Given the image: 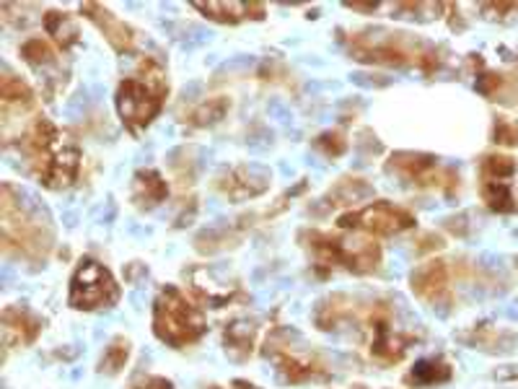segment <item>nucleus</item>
<instances>
[{
  "label": "nucleus",
  "mask_w": 518,
  "mask_h": 389,
  "mask_svg": "<svg viewBox=\"0 0 518 389\" xmlns=\"http://www.w3.org/2000/svg\"><path fill=\"white\" fill-rule=\"evenodd\" d=\"M356 389H363V387H356Z\"/></svg>",
  "instance_id": "obj_29"
},
{
  "label": "nucleus",
  "mask_w": 518,
  "mask_h": 389,
  "mask_svg": "<svg viewBox=\"0 0 518 389\" xmlns=\"http://www.w3.org/2000/svg\"><path fill=\"white\" fill-rule=\"evenodd\" d=\"M198 11H203L205 16L224 23H236L244 19H259L265 13V8L259 3H195Z\"/></svg>",
  "instance_id": "obj_17"
},
{
  "label": "nucleus",
  "mask_w": 518,
  "mask_h": 389,
  "mask_svg": "<svg viewBox=\"0 0 518 389\" xmlns=\"http://www.w3.org/2000/svg\"><path fill=\"white\" fill-rule=\"evenodd\" d=\"M117 298H119V286L114 283L112 273L93 260H83L70 280V306L93 312V309L112 306Z\"/></svg>",
  "instance_id": "obj_8"
},
{
  "label": "nucleus",
  "mask_w": 518,
  "mask_h": 389,
  "mask_svg": "<svg viewBox=\"0 0 518 389\" xmlns=\"http://www.w3.org/2000/svg\"><path fill=\"white\" fill-rule=\"evenodd\" d=\"M309 250L314 252L316 265L342 268L350 273H373L382 262V250L373 239L365 236H332V234H306Z\"/></svg>",
  "instance_id": "obj_4"
},
{
  "label": "nucleus",
  "mask_w": 518,
  "mask_h": 389,
  "mask_svg": "<svg viewBox=\"0 0 518 389\" xmlns=\"http://www.w3.org/2000/svg\"><path fill=\"white\" fill-rule=\"evenodd\" d=\"M23 154L31 164L37 180L49 190L70 187L81 172V154H78L75 143L45 117H37L26 128Z\"/></svg>",
  "instance_id": "obj_1"
},
{
  "label": "nucleus",
  "mask_w": 518,
  "mask_h": 389,
  "mask_svg": "<svg viewBox=\"0 0 518 389\" xmlns=\"http://www.w3.org/2000/svg\"><path fill=\"white\" fill-rule=\"evenodd\" d=\"M389 169L402 174L405 180L417 184H433V187H443V184L459 182L453 180L449 172H438V164L433 156H423V154H394L389 161Z\"/></svg>",
  "instance_id": "obj_11"
},
{
  "label": "nucleus",
  "mask_w": 518,
  "mask_h": 389,
  "mask_svg": "<svg viewBox=\"0 0 518 389\" xmlns=\"http://www.w3.org/2000/svg\"><path fill=\"white\" fill-rule=\"evenodd\" d=\"M42 330V322L23 306H8L3 312V340L8 348L31 343Z\"/></svg>",
  "instance_id": "obj_14"
},
{
  "label": "nucleus",
  "mask_w": 518,
  "mask_h": 389,
  "mask_svg": "<svg viewBox=\"0 0 518 389\" xmlns=\"http://www.w3.org/2000/svg\"><path fill=\"white\" fill-rule=\"evenodd\" d=\"M169 92L166 73L154 60H143L136 75L125 78L117 92V110L127 128H145L161 112Z\"/></svg>",
  "instance_id": "obj_3"
},
{
  "label": "nucleus",
  "mask_w": 518,
  "mask_h": 389,
  "mask_svg": "<svg viewBox=\"0 0 518 389\" xmlns=\"http://www.w3.org/2000/svg\"><path fill=\"white\" fill-rule=\"evenodd\" d=\"M451 376L449 364H443L441 358H428V361H420L417 367L412 368L409 374V382L415 385H423V387H430V385H441Z\"/></svg>",
  "instance_id": "obj_20"
},
{
  "label": "nucleus",
  "mask_w": 518,
  "mask_h": 389,
  "mask_svg": "<svg viewBox=\"0 0 518 389\" xmlns=\"http://www.w3.org/2000/svg\"><path fill=\"white\" fill-rule=\"evenodd\" d=\"M189 283H192V291L210 306H224L225 301L233 298V294H239V286H228V280L218 278V273L210 268H195L189 273Z\"/></svg>",
  "instance_id": "obj_15"
},
{
  "label": "nucleus",
  "mask_w": 518,
  "mask_h": 389,
  "mask_svg": "<svg viewBox=\"0 0 518 389\" xmlns=\"http://www.w3.org/2000/svg\"><path fill=\"white\" fill-rule=\"evenodd\" d=\"M0 226H3V250L23 260L40 262L52 250V229L42 210L31 206L23 192L11 184L0 190Z\"/></svg>",
  "instance_id": "obj_2"
},
{
  "label": "nucleus",
  "mask_w": 518,
  "mask_h": 389,
  "mask_svg": "<svg viewBox=\"0 0 518 389\" xmlns=\"http://www.w3.org/2000/svg\"><path fill=\"white\" fill-rule=\"evenodd\" d=\"M361 330L365 335L368 350L382 364H397L402 361L407 348L412 345L415 335L405 332L394 324V306L386 301H371L361 317Z\"/></svg>",
  "instance_id": "obj_6"
},
{
  "label": "nucleus",
  "mask_w": 518,
  "mask_h": 389,
  "mask_svg": "<svg viewBox=\"0 0 518 389\" xmlns=\"http://www.w3.org/2000/svg\"><path fill=\"white\" fill-rule=\"evenodd\" d=\"M409 280H412V291L433 306H443L451 301V280L446 262H441V260L426 262L412 273Z\"/></svg>",
  "instance_id": "obj_12"
},
{
  "label": "nucleus",
  "mask_w": 518,
  "mask_h": 389,
  "mask_svg": "<svg viewBox=\"0 0 518 389\" xmlns=\"http://www.w3.org/2000/svg\"><path fill=\"white\" fill-rule=\"evenodd\" d=\"M169 195V187L163 182V177L154 172V169H145L136 177V184H133V200L137 206L143 208H154L158 203H163V198Z\"/></svg>",
  "instance_id": "obj_18"
},
{
  "label": "nucleus",
  "mask_w": 518,
  "mask_h": 389,
  "mask_svg": "<svg viewBox=\"0 0 518 389\" xmlns=\"http://www.w3.org/2000/svg\"><path fill=\"white\" fill-rule=\"evenodd\" d=\"M339 226L342 229L353 231H365V234H399L415 226V216L405 210V208L394 206V203H371V206L361 208V210H353V213H345L339 218Z\"/></svg>",
  "instance_id": "obj_9"
},
{
  "label": "nucleus",
  "mask_w": 518,
  "mask_h": 389,
  "mask_svg": "<svg viewBox=\"0 0 518 389\" xmlns=\"http://www.w3.org/2000/svg\"><path fill=\"white\" fill-rule=\"evenodd\" d=\"M272 356V361L277 364L280 374L288 379V382H309V379H319L324 376V364L316 358V353H312L309 348H298L291 343H280L275 340L272 350H268Z\"/></svg>",
  "instance_id": "obj_10"
},
{
  "label": "nucleus",
  "mask_w": 518,
  "mask_h": 389,
  "mask_svg": "<svg viewBox=\"0 0 518 389\" xmlns=\"http://www.w3.org/2000/svg\"><path fill=\"white\" fill-rule=\"evenodd\" d=\"M254 338H257V330L249 322H236L225 330V350L233 356H247L254 348Z\"/></svg>",
  "instance_id": "obj_19"
},
{
  "label": "nucleus",
  "mask_w": 518,
  "mask_h": 389,
  "mask_svg": "<svg viewBox=\"0 0 518 389\" xmlns=\"http://www.w3.org/2000/svg\"><path fill=\"white\" fill-rule=\"evenodd\" d=\"M270 177L259 169H251V166H239V169H231L221 180V190L224 195H228L231 200H247V198H257L268 190Z\"/></svg>",
  "instance_id": "obj_13"
},
{
  "label": "nucleus",
  "mask_w": 518,
  "mask_h": 389,
  "mask_svg": "<svg viewBox=\"0 0 518 389\" xmlns=\"http://www.w3.org/2000/svg\"><path fill=\"white\" fill-rule=\"evenodd\" d=\"M47 34L60 47H70L78 42V26L70 22L68 13H47Z\"/></svg>",
  "instance_id": "obj_21"
},
{
  "label": "nucleus",
  "mask_w": 518,
  "mask_h": 389,
  "mask_svg": "<svg viewBox=\"0 0 518 389\" xmlns=\"http://www.w3.org/2000/svg\"><path fill=\"white\" fill-rule=\"evenodd\" d=\"M365 195H368V184L363 180H342L329 192V200H332V206H350V203H358Z\"/></svg>",
  "instance_id": "obj_23"
},
{
  "label": "nucleus",
  "mask_w": 518,
  "mask_h": 389,
  "mask_svg": "<svg viewBox=\"0 0 518 389\" xmlns=\"http://www.w3.org/2000/svg\"><path fill=\"white\" fill-rule=\"evenodd\" d=\"M136 389H171V385H169L166 379H148L143 387H136Z\"/></svg>",
  "instance_id": "obj_28"
},
{
  "label": "nucleus",
  "mask_w": 518,
  "mask_h": 389,
  "mask_svg": "<svg viewBox=\"0 0 518 389\" xmlns=\"http://www.w3.org/2000/svg\"><path fill=\"white\" fill-rule=\"evenodd\" d=\"M83 13H89L91 22L104 31V37L112 42L114 49H119V52L133 49V45H136V34H133V29H130L125 22H119L117 16H112L107 8H101V5H96V3H86V5H83Z\"/></svg>",
  "instance_id": "obj_16"
},
{
  "label": "nucleus",
  "mask_w": 518,
  "mask_h": 389,
  "mask_svg": "<svg viewBox=\"0 0 518 389\" xmlns=\"http://www.w3.org/2000/svg\"><path fill=\"white\" fill-rule=\"evenodd\" d=\"M127 356H130V343L125 338H117L107 350H104V358H101V371L107 374H117L119 368L127 364Z\"/></svg>",
  "instance_id": "obj_24"
},
{
  "label": "nucleus",
  "mask_w": 518,
  "mask_h": 389,
  "mask_svg": "<svg viewBox=\"0 0 518 389\" xmlns=\"http://www.w3.org/2000/svg\"><path fill=\"white\" fill-rule=\"evenodd\" d=\"M353 52L358 60H373V63H389V66H430L435 55L428 47L407 34H391V31H368L356 34Z\"/></svg>",
  "instance_id": "obj_7"
},
{
  "label": "nucleus",
  "mask_w": 518,
  "mask_h": 389,
  "mask_svg": "<svg viewBox=\"0 0 518 389\" xmlns=\"http://www.w3.org/2000/svg\"><path fill=\"white\" fill-rule=\"evenodd\" d=\"M154 330L158 340L184 348L205 332L203 312L181 294L177 286H166L154 306Z\"/></svg>",
  "instance_id": "obj_5"
},
{
  "label": "nucleus",
  "mask_w": 518,
  "mask_h": 389,
  "mask_svg": "<svg viewBox=\"0 0 518 389\" xmlns=\"http://www.w3.org/2000/svg\"><path fill=\"white\" fill-rule=\"evenodd\" d=\"M0 96H3V110H13V107H29L31 104V92L29 86L22 84L19 78H13L11 73L3 75V84H0Z\"/></svg>",
  "instance_id": "obj_22"
},
{
  "label": "nucleus",
  "mask_w": 518,
  "mask_h": 389,
  "mask_svg": "<svg viewBox=\"0 0 518 389\" xmlns=\"http://www.w3.org/2000/svg\"><path fill=\"white\" fill-rule=\"evenodd\" d=\"M23 60L34 68H42V66H49L55 60V49L47 45L45 40H29L26 45L22 47Z\"/></svg>",
  "instance_id": "obj_25"
},
{
  "label": "nucleus",
  "mask_w": 518,
  "mask_h": 389,
  "mask_svg": "<svg viewBox=\"0 0 518 389\" xmlns=\"http://www.w3.org/2000/svg\"><path fill=\"white\" fill-rule=\"evenodd\" d=\"M224 99H210L207 104H203L195 115H192V119L198 122V125H207V122H215V119H221L224 117V112H213V107H218Z\"/></svg>",
  "instance_id": "obj_26"
},
{
  "label": "nucleus",
  "mask_w": 518,
  "mask_h": 389,
  "mask_svg": "<svg viewBox=\"0 0 518 389\" xmlns=\"http://www.w3.org/2000/svg\"><path fill=\"white\" fill-rule=\"evenodd\" d=\"M496 137L500 140V143L514 146V143H518V130L516 128H511L508 122H500V125L496 128Z\"/></svg>",
  "instance_id": "obj_27"
}]
</instances>
